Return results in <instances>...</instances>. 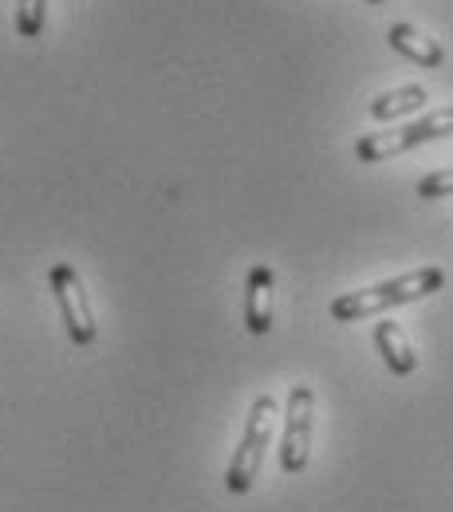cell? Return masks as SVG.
Returning <instances> with one entry per match:
<instances>
[{
	"mask_svg": "<svg viewBox=\"0 0 453 512\" xmlns=\"http://www.w3.org/2000/svg\"><path fill=\"white\" fill-rule=\"evenodd\" d=\"M442 284H446V272L442 268H418V272H406L398 280H383L375 288H359V292H347V296L331 300V320L355 323L363 320V316L398 308V304H414V300L434 296Z\"/></svg>",
	"mask_w": 453,
	"mask_h": 512,
	"instance_id": "1",
	"label": "cell"
},
{
	"mask_svg": "<svg viewBox=\"0 0 453 512\" xmlns=\"http://www.w3.org/2000/svg\"><path fill=\"white\" fill-rule=\"evenodd\" d=\"M272 422H276V398L272 394H260L257 402H253V410H249L241 446H237L233 461H229V473H225L229 493H249L253 489L260 465H264V449L272 442Z\"/></svg>",
	"mask_w": 453,
	"mask_h": 512,
	"instance_id": "2",
	"label": "cell"
},
{
	"mask_svg": "<svg viewBox=\"0 0 453 512\" xmlns=\"http://www.w3.org/2000/svg\"><path fill=\"white\" fill-rule=\"evenodd\" d=\"M442 134H453V107H442V111H430L422 115L418 123L410 127H398V130H379V134H363L355 142V158L363 166H375V162H387L394 154H406L430 138H442Z\"/></svg>",
	"mask_w": 453,
	"mask_h": 512,
	"instance_id": "3",
	"label": "cell"
},
{
	"mask_svg": "<svg viewBox=\"0 0 453 512\" xmlns=\"http://www.w3.org/2000/svg\"><path fill=\"white\" fill-rule=\"evenodd\" d=\"M312 418H316V394L312 386L296 383L288 390V414H284V446L280 465L284 473H304L312 457Z\"/></svg>",
	"mask_w": 453,
	"mask_h": 512,
	"instance_id": "4",
	"label": "cell"
},
{
	"mask_svg": "<svg viewBox=\"0 0 453 512\" xmlns=\"http://www.w3.org/2000/svg\"><path fill=\"white\" fill-rule=\"evenodd\" d=\"M52 292H56V300H60V312H64L71 343H75V347H91L95 335H99V327H95V312H91V304H87L83 280H79V272H75L71 264H56V268H52Z\"/></svg>",
	"mask_w": 453,
	"mask_h": 512,
	"instance_id": "5",
	"label": "cell"
},
{
	"mask_svg": "<svg viewBox=\"0 0 453 512\" xmlns=\"http://www.w3.org/2000/svg\"><path fill=\"white\" fill-rule=\"evenodd\" d=\"M272 268L268 264H253L249 268V280H245V327L253 335H268L272 327Z\"/></svg>",
	"mask_w": 453,
	"mask_h": 512,
	"instance_id": "6",
	"label": "cell"
},
{
	"mask_svg": "<svg viewBox=\"0 0 453 512\" xmlns=\"http://www.w3.org/2000/svg\"><path fill=\"white\" fill-rule=\"evenodd\" d=\"M387 40L394 52H402L406 60H414V64H422V67H442V60H446L442 44L430 40L426 32H418L414 24H390Z\"/></svg>",
	"mask_w": 453,
	"mask_h": 512,
	"instance_id": "7",
	"label": "cell"
},
{
	"mask_svg": "<svg viewBox=\"0 0 453 512\" xmlns=\"http://www.w3.org/2000/svg\"><path fill=\"white\" fill-rule=\"evenodd\" d=\"M375 343H379V355H383V363H387L394 375H414L418 355H414V347H410V339H406V331L398 323L394 320L379 323L375 327Z\"/></svg>",
	"mask_w": 453,
	"mask_h": 512,
	"instance_id": "8",
	"label": "cell"
},
{
	"mask_svg": "<svg viewBox=\"0 0 453 512\" xmlns=\"http://www.w3.org/2000/svg\"><path fill=\"white\" fill-rule=\"evenodd\" d=\"M426 103H430L426 87L402 83V87H394V91H383V95L371 103V115H375L379 123H390V119H402V115H410V111H418V107H426Z\"/></svg>",
	"mask_w": 453,
	"mask_h": 512,
	"instance_id": "9",
	"label": "cell"
},
{
	"mask_svg": "<svg viewBox=\"0 0 453 512\" xmlns=\"http://www.w3.org/2000/svg\"><path fill=\"white\" fill-rule=\"evenodd\" d=\"M44 16H48V0H16V32L24 40H36L44 32Z\"/></svg>",
	"mask_w": 453,
	"mask_h": 512,
	"instance_id": "10",
	"label": "cell"
},
{
	"mask_svg": "<svg viewBox=\"0 0 453 512\" xmlns=\"http://www.w3.org/2000/svg\"><path fill=\"white\" fill-rule=\"evenodd\" d=\"M418 197L426 201H438V197H453V166L450 170H434L418 182Z\"/></svg>",
	"mask_w": 453,
	"mask_h": 512,
	"instance_id": "11",
	"label": "cell"
},
{
	"mask_svg": "<svg viewBox=\"0 0 453 512\" xmlns=\"http://www.w3.org/2000/svg\"><path fill=\"white\" fill-rule=\"evenodd\" d=\"M363 4H383V0H363Z\"/></svg>",
	"mask_w": 453,
	"mask_h": 512,
	"instance_id": "12",
	"label": "cell"
}]
</instances>
